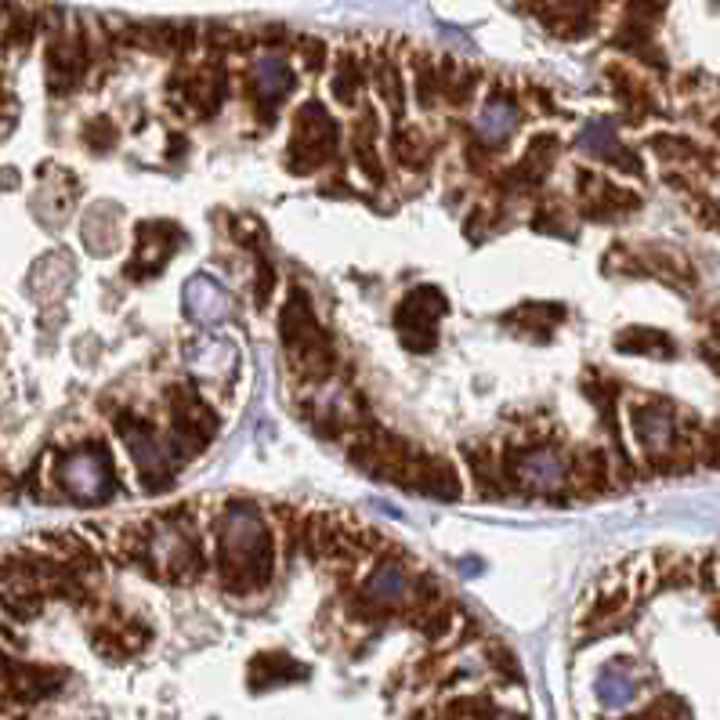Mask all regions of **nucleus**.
Segmentation results:
<instances>
[{"label": "nucleus", "mask_w": 720, "mask_h": 720, "mask_svg": "<svg viewBox=\"0 0 720 720\" xmlns=\"http://www.w3.org/2000/svg\"><path fill=\"white\" fill-rule=\"evenodd\" d=\"M279 344H283L290 366L304 380H312V384L330 380L333 362H337L333 359V344L301 290H290L286 304L279 308Z\"/></svg>", "instance_id": "nucleus-2"}, {"label": "nucleus", "mask_w": 720, "mask_h": 720, "mask_svg": "<svg viewBox=\"0 0 720 720\" xmlns=\"http://www.w3.org/2000/svg\"><path fill=\"white\" fill-rule=\"evenodd\" d=\"M44 608V594H33V590H11L0 587V612L11 619V623H33Z\"/></svg>", "instance_id": "nucleus-32"}, {"label": "nucleus", "mask_w": 720, "mask_h": 720, "mask_svg": "<svg viewBox=\"0 0 720 720\" xmlns=\"http://www.w3.org/2000/svg\"><path fill=\"white\" fill-rule=\"evenodd\" d=\"M297 87V73L286 55H257L247 69V102L254 105L261 127H272L279 105Z\"/></svg>", "instance_id": "nucleus-10"}, {"label": "nucleus", "mask_w": 720, "mask_h": 720, "mask_svg": "<svg viewBox=\"0 0 720 720\" xmlns=\"http://www.w3.org/2000/svg\"><path fill=\"white\" fill-rule=\"evenodd\" d=\"M648 145H652V152L663 156V160H684V163L706 160V152L695 142H688V138H681V134H655Z\"/></svg>", "instance_id": "nucleus-34"}, {"label": "nucleus", "mask_w": 720, "mask_h": 720, "mask_svg": "<svg viewBox=\"0 0 720 720\" xmlns=\"http://www.w3.org/2000/svg\"><path fill=\"white\" fill-rule=\"evenodd\" d=\"M366 66H370V84L380 95V102L388 105L395 120H402V113H406V80H402L398 58L391 51H377Z\"/></svg>", "instance_id": "nucleus-22"}, {"label": "nucleus", "mask_w": 720, "mask_h": 720, "mask_svg": "<svg viewBox=\"0 0 720 720\" xmlns=\"http://www.w3.org/2000/svg\"><path fill=\"white\" fill-rule=\"evenodd\" d=\"M522 124V113H518V102H514L507 91H493L485 98V105L478 109V120H474V134L485 149H503L511 142V134Z\"/></svg>", "instance_id": "nucleus-17"}, {"label": "nucleus", "mask_w": 720, "mask_h": 720, "mask_svg": "<svg viewBox=\"0 0 720 720\" xmlns=\"http://www.w3.org/2000/svg\"><path fill=\"white\" fill-rule=\"evenodd\" d=\"M579 149L587 152V156H594V160L612 163V167H619V171L626 174H641V160L619 142L612 120H590V124L579 131Z\"/></svg>", "instance_id": "nucleus-18"}, {"label": "nucleus", "mask_w": 720, "mask_h": 720, "mask_svg": "<svg viewBox=\"0 0 720 720\" xmlns=\"http://www.w3.org/2000/svg\"><path fill=\"white\" fill-rule=\"evenodd\" d=\"M482 80H485V73L478 66H460L453 80H449V87L442 91V102H449L453 109H464V105H471L474 98H478Z\"/></svg>", "instance_id": "nucleus-33"}, {"label": "nucleus", "mask_w": 720, "mask_h": 720, "mask_svg": "<svg viewBox=\"0 0 720 720\" xmlns=\"http://www.w3.org/2000/svg\"><path fill=\"white\" fill-rule=\"evenodd\" d=\"M485 659H489V666H496V670H500L503 677H514V681H518V659H514V655L507 652L503 645H489Z\"/></svg>", "instance_id": "nucleus-40"}, {"label": "nucleus", "mask_w": 720, "mask_h": 720, "mask_svg": "<svg viewBox=\"0 0 720 720\" xmlns=\"http://www.w3.org/2000/svg\"><path fill=\"white\" fill-rule=\"evenodd\" d=\"M576 189H579V199H583L587 218L594 221H616L641 207V196H637V192L623 189V185H616L612 178H601V174L579 171Z\"/></svg>", "instance_id": "nucleus-14"}, {"label": "nucleus", "mask_w": 720, "mask_h": 720, "mask_svg": "<svg viewBox=\"0 0 720 720\" xmlns=\"http://www.w3.org/2000/svg\"><path fill=\"white\" fill-rule=\"evenodd\" d=\"M181 247V232L167 221H145L138 225V236H134V254L127 261V279L134 283H145L152 275H160L163 265L178 254Z\"/></svg>", "instance_id": "nucleus-12"}, {"label": "nucleus", "mask_w": 720, "mask_h": 720, "mask_svg": "<svg viewBox=\"0 0 720 720\" xmlns=\"http://www.w3.org/2000/svg\"><path fill=\"white\" fill-rule=\"evenodd\" d=\"M80 239L95 257L113 254L120 247V210L113 203H95L80 221Z\"/></svg>", "instance_id": "nucleus-21"}, {"label": "nucleus", "mask_w": 720, "mask_h": 720, "mask_svg": "<svg viewBox=\"0 0 720 720\" xmlns=\"http://www.w3.org/2000/svg\"><path fill=\"white\" fill-rule=\"evenodd\" d=\"M572 460L561 453L554 442H536V446H511L503 456V482L518 493L558 496L569 489Z\"/></svg>", "instance_id": "nucleus-6"}, {"label": "nucleus", "mask_w": 720, "mask_h": 720, "mask_svg": "<svg viewBox=\"0 0 720 720\" xmlns=\"http://www.w3.org/2000/svg\"><path fill=\"white\" fill-rule=\"evenodd\" d=\"M413 91L420 109H435L442 102V80H438V58L413 55Z\"/></svg>", "instance_id": "nucleus-31"}, {"label": "nucleus", "mask_w": 720, "mask_h": 720, "mask_svg": "<svg viewBox=\"0 0 720 720\" xmlns=\"http://www.w3.org/2000/svg\"><path fill=\"white\" fill-rule=\"evenodd\" d=\"M532 225L540 228L543 236H569V214H565L558 203H547V207L536 210Z\"/></svg>", "instance_id": "nucleus-37"}, {"label": "nucleus", "mask_w": 720, "mask_h": 720, "mask_svg": "<svg viewBox=\"0 0 720 720\" xmlns=\"http://www.w3.org/2000/svg\"><path fill=\"white\" fill-rule=\"evenodd\" d=\"M275 294V268L268 265V257H257L254 265V301L257 308H265L268 301H272Z\"/></svg>", "instance_id": "nucleus-38"}, {"label": "nucleus", "mask_w": 720, "mask_h": 720, "mask_svg": "<svg viewBox=\"0 0 720 720\" xmlns=\"http://www.w3.org/2000/svg\"><path fill=\"white\" fill-rule=\"evenodd\" d=\"M630 431H634L641 453L652 460L659 471H677L673 449H677V420L666 402H637L630 406Z\"/></svg>", "instance_id": "nucleus-11"}, {"label": "nucleus", "mask_w": 720, "mask_h": 720, "mask_svg": "<svg viewBox=\"0 0 720 720\" xmlns=\"http://www.w3.org/2000/svg\"><path fill=\"white\" fill-rule=\"evenodd\" d=\"M84 145L91 152H113L116 142H120V127L109 120V116H95V120H87L84 131H80Z\"/></svg>", "instance_id": "nucleus-35"}, {"label": "nucleus", "mask_w": 720, "mask_h": 720, "mask_svg": "<svg viewBox=\"0 0 720 720\" xmlns=\"http://www.w3.org/2000/svg\"><path fill=\"white\" fill-rule=\"evenodd\" d=\"M91 641H95L98 655H105V659H127V655H134L138 648H145L149 630H142L138 623H113V626H98L95 634H91Z\"/></svg>", "instance_id": "nucleus-25"}, {"label": "nucleus", "mask_w": 720, "mask_h": 720, "mask_svg": "<svg viewBox=\"0 0 720 720\" xmlns=\"http://www.w3.org/2000/svg\"><path fill=\"white\" fill-rule=\"evenodd\" d=\"M565 319V308L561 304H522V308H514L511 315H507V323L518 326V330H532L540 333V337H547L554 326Z\"/></svg>", "instance_id": "nucleus-30"}, {"label": "nucleus", "mask_w": 720, "mask_h": 720, "mask_svg": "<svg viewBox=\"0 0 720 720\" xmlns=\"http://www.w3.org/2000/svg\"><path fill=\"white\" fill-rule=\"evenodd\" d=\"M449 312V301L435 286H417L409 290L395 308L398 337L409 351H431L438 344V319Z\"/></svg>", "instance_id": "nucleus-9"}, {"label": "nucleus", "mask_w": 720, "mask_h": 720, "mask_svg": "<svg viewBox=\"0 0 720 720\" xmlns=\"http://www.w3.org/2000/svg\"><path fill=\"white\" fill-rule=\"evenodd\" d=\"M294 51H297V62H301L304 73L315 76L330 66V44H326L323 37H297Z\"/></svg>", "instance_id": "nucleus-36"}, {"label": "nucleus", "mask_w": 720, "mask_h": 720, "mask_svg": "<svg viewBox=\"0 0 720 720\" xmlns=\"http://www.w3.org/2000/svg\"><path fill=\"white\" fill-rule=\"evenodd\" d=\"M337 142H341V127L326 113L323 102H308L294 113V134L286 142L283 160L294 174H315L323 171L326 163H333L337 156Z\"/></svg>", "instance_id": "nucleus-5"}, {"label": "nucleus", "mask_w": 720, "mask_h": 720, "mask_svg": "<svg viewBox=\"0 0 720 720\" xmlns=\"http://www.w3.org/2000/svg\"><path fill=\"white\" fill-rule=\"evenodd\" d=\"M116 435L124 438L127 453H131L134 467H138V478H142L149 493L171 489L181 460L171 435H160V427L152 424V420L138 417V413H116Z\"/></svg>", "instance_id": "nucleus-3"}, {"label": "nucleus", "mask_w": 720, "mask_h": 720, "mask_svg": "<svg viewBox=\"0 0 720 720\" xmlns=\"http://www.w3.org/2000/svg\"><path fill=\"white\" fill-rule=\"evenodd\" d=\"M66 684V673L55 666H29V663H4L0 670V695L19 706H33V702L48 699Z\"/></svg>", "instance_id": "nucleus-13"}, {"label": "nucleus", "mask_w": 720, "mask_h": 720, "mask_svg": "<svg viewBox=\"0 0 720 720\" xmlns=\"http://www.w3.org/2000/svg\"><path fill=\"white\" fill-rule=\"evenodd\" d=\"M19 185V171H11V167H0V189H15Z\"/></svg>", "instance_id": "nucleus-41"}, {"label": "nucleus", "mask_w": 720, "mask_h": 720, "mask_svg": "<svg viewBox=\"0 0 720 720\" xmlns=\"http://www.w3.org/2000/svg\"><path fill=\"white\" fill-rule=\"evenodd\" d=\"M616 348L626 351V355H663V359L673 355L670 337L659 330H648V326H630V330H623L616 337Z\"/></svg>", "instance_id": "nucleus-29"}, {"label": "nucleus", "mask_w": 720, "mask_h": 720, "mask_svg": "<svg viewBox=\"0 0 720 720\" xmlns=\"http://www.w3.org/2000/svg\"><path fill=\"white\" fill-rule=\"evenodd\" d=\"M391 149H395L398 167H406V171H424L427 163H431V156H435L431 138H427L424 131H417V127H398V131L391 134Z\"/></svg>", "instance_id": "nucleus-27"}, {"label": "nucleus", "mask_w": 720, "mask_h": 720, "mask_svg": "<svg viewBox=\"0 0 720 720\" xmlns=\"http://www.w3.org/2000/svg\"><path fill=\"white\" fill-rule=\"evenodd\" d=\"M15 124H19V98L0 84V138H8L15 131Z\"/></svg>", "instance_id": "nucleus-39"}, {"label": "nucleus", "mask_w": 720, "mask_h": 720, "mask_svg": "<svg viewBox=\"0 0 720 720\" xmlns=\"http://www.w3.org/2000/svg\"><path fill=\"white\" fill-rule=\"evenodd\" d=\"M330 95L337 105L344 109H359L362 98H366V80H370V66L366 58L355 55V51H337L330 55Z\"/></svg>", "instance_id": "nucleus-19"}, {"label": "nucleus", "mask_w": 720, "mask_h": 720, "mask_svg": "<svg viewBox=\"0 0 720 720\" xmlns=\"http://www.w3.org/2000/svg\"><path fill=\"white\" fill-rule=\"evenodd\" d=\"M304 666L297 663V659H290L286 652H261L250 663V688L254 692H268V688H275V684H294L304 677Z\"/></svg>", "instance_id": "nucleus-24"}, {"label": "nucleus", "mask_w": 720, "mask_h": 720, "mask_svg": "<svg viewBox=\"0 0 720 720\" xmlns=\"http://www.w3.org/2000/svg\"><path fill=\"white\" fill-rule=\"evenodd\" d=\"M554 156H558V138L554 134H540V138L529 142L522 160L514 163V171H507L503 178H507L511 189H536L550 174V167H554Z\"/></svg>", "instance_id": "nucleus-20"}, {"label": "nucleus", "mask_w": 720, "mask_h": 720, "mask_svg": "<svg viewBox=\"0 0 720 720\" xmlns=\"http://www.w3.org/2000/svg\"><path fill=\"white\" fill-rule=\"evenodd\" d=\"M275 540L265 518L243 500H232L218 529V579L232 594H250L272 583Z\"/></svg>", "instance_id": "nucleus-1"}, {"label": "nucleus", "mask_w": 720, "mask_h": 720, "mask_svg": "<svg viewBox=\"0 0 720 720\" xmlns=\"http://www.w3.org/2000/svg\"><path fill=\"white\" fill-rule=\"evenodd\" d=\"M424 605H431V601H427L424 590L409 579V572L402 569L398 561H384V565H377V569L370 572V579H366L362 594L355 597L351 612L359 619L377 623V619H388V616H395V612L424 608Z\"/></svg>", "instance_id": "nucleus-7"}, {"label": "nucleus", "mask_w": 720, "mask_h": 720, "mask_svg": "<svg viewBox=\"0 0 720 720\" xmlns=\"http://www.w3.org/2000/svg\"><path fill=\"white\" fill-rule=\"evenodd\" d=\"M634 695H637V677L626 670L623 663H612L601 670V677H597V699H601L605 710H623V706L634 702Z\"/></svg>", "instance_id": "nucleus-26"}, {"label": "nucleus", "mask_w": 720, "mask_h": 720, "mask_svg": "<svg viewBox=\"0 0 720 720\" xmlns=\"http://www.w3.org/2000/svg\"><path fill=\"white\" fill-rule=\"evenodd\" d=\"M409 489H417V493L431 496V500H456L460 496V474L449 460H438V456H424V464L417 467L413 474V482Z\"/></svg>", "instance_id": "nucleus-23"}, {"label": "nucleus", "mask_w": 720, "mask_h": 720, "mask_svg": "<svg viewBox=\"0 0 720 720\" xmlns=\"http://www.w3.org/2000/svg\"><path fill=\"white\" fill-rule=\"evenodd\" d=\"M167 417H171V442L178 449V456H196L210 446V438L218 431V417L214 409L189 388V384H178V388L167 391Z\"/></svg>", "instance_id": "nucleus-8"}, {"label": "nucleus", "mask_w": 720, "mask_h": 720, "mask_svg": "<svg viewBox=\"0 0 720 720\" xmlns=\"http://www.w3.org/2000/svg\"><path fill=\"white\" fill-rule=\"evenodd\" d=\"M55 485L69 496L73 503H84V507H98V503H109L120 489L116 482V467L109 460V449L102 442H87V446L73 449L58 460L55 467Z\"/></svg>", "instance_id": "nucleus-4"}, {"label": "nucleus", "mask_w": 720, "mask_h": 720, "mask_svg": "<svg viewBox=\"0 0 720 720\" xmlns=\"http://www.w3.org/2000/svg\"><path fill=\"white\" fill-rule=\"evenodd\" d=\"M185 362H189L192 377H199L203 384H232L239 373L236 348L228 341H218V337H203V341L189 344Z\"/></svg>", "instance_id": "nucleus-16"}, {"label": "nucleus", "mask_w": 720, "mask_h": 720, "mask_svg": "<svg viewBox=\"0 0 720 720\" xmlns=\"http://www.w3.org/2000/svg\"><path fill=\"white\" fill-rule=\"evenodd\" d=\"M232 308H236L232 294H228L218 279L192 275L189 283H185V315H189L196 326H203V330L228 323V319H232Z\"/></svg>", "instance_id": "nucleus-15"}, {"label": "nucleus", "mask_w": 720, "mask_h": 720, "mask_svg": "<svg viewBox=\"0 0 720 720\" xmlns=\"http://www.w3.org/2000/svg\"><path fill=\"white\" fill-rule=\"evenodd\" d=\"M569 478H576V485L587 496H597L608 489V478H612V467H608V456L601 449H579L576 460H572Z\"/></svg>", "instance_id": "nucleus-28"}]
</instances>
